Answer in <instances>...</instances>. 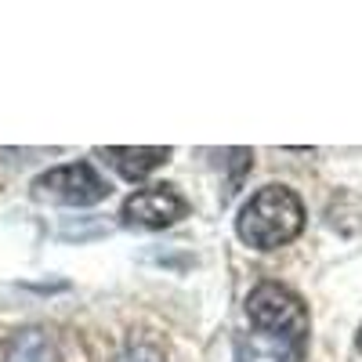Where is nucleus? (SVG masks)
Instances as JSON below:
<instances>
[{
    "mask_svg": "<svg viewBox=\"0 0 362 362\" xmlns=\"http://www.w3.org/2000/svg\"><path fill=\"white\" fill-rule=\"evenodd\" d=\"M305 228V203L286 185L257 189L235 218V235L254 250H279Z\"/></svg>",
    "mask_w": 362,
    "mask_h": 362,
    "instance_id": "1",
    "label": "nucleus"
},
{
    "mask_svg": "<svg viewBox=\"0 0 362 362\" xmlns=\"http://www.w3.org/2000/svg\"><path fill=\"white\" fill-rule=\"evenodd\" d=\"M247 319L257 329H276V334H290L308 341V308L290 286L283 283H261L247 297Z\"/></svg>",
    "mask_w": 362,
    "mask_h": 362,
    "instance_id": "2",
    "label": "nucleus"
},
{
    "mask_svg": "<svg viewBox=\"0 0 362 362\" xmlns=\"http://www.w3.org/2000/svg\"><path fill=\"white\" fill-rule=\"evenodd\" d=\"M33 196L44 203H58V206H90L109 196V181L87 160H80V163H62V167H51L47 174H40L33 181Z\"/></svg>",
    "mask_w": 362,
    "mask_h": 362,
    "instance_id": "3",
    "label": "nucleus"
},
{
    "mask_svg": "<svg viewBox=\"0 0 362 362\" xmlns=\"http://www.w3.org/2000/svg\"><path fill=\"white\" fill-rule=\"evenodd\" d=\"M189 214V203L174 185H148L124 199V221L138 228H170Z\"/></svg>",
    "mask_w": 362,
    "mask_h": 362,
    "instance_id": "4",
    "label": "nucleus"
},
{
    "mask_svg": "<svg viewBox=\"0 0 362 362\" xmlns=\"http://www.w3.org/2000/svg\"><path fill=\"white\" fill-rule=\"evenodd\" d=\"M305 348H308V341H300V337L254 326L235 341V358L232 362H300L305 358Z\"/></svg>",
    "mask_w": 362,
    "mask_h": 362,
    "instance_id": "5",
    "label": "nucleus"
},
{
    "mask_svg": "<svg viewBox=\"0 0 362 362\" xmlns=\"http://www.w3.org/2000/svg\"><path fill=\"white\" fill-rule=\"evenodd\" d=\"M98 156L109 160V167L116 174H124L127 181H141L170 160V148L167 145H138V148L134 145H109V148H98Z\"/></svg>",
    "mask_w": 362,
    "mask_h": 362,
    "instance_id": "6",
    "label": "nucleus"
},
{
    "mask_svg": "<svg viewBox=\"0 0 362 362\" xmlns=\"http://www.w3.org/2000/svg\"><path fill=\"white\" fill-rule=\"evenodd\" d=\"M4 362H54V344L44 329H22L8 341Z\"/></svg>",
    "mask_w": 362,
    "mask_h": 362,
    "instance_id": "7",
    "label": "nucleus"
},
{
    "mask_svg": "<svg viewBox=\"0 0 362 362\" xmlns=\"http://www.w3.org/2000/svg\"><path fill=\"white\" fill-rule=\"evenodd\" d=\"M116 362H167V358H163V351L153 341H131L124 351H119Z\"/></svg>",
    "mask_w": 362,
    "mask_h": 362,
    "instance_id": "8",
    "label": "nucleus"
},
{
    "mask_svg": "<svg viewBox=\"0 0 362 362\" xmlns=\"http://www.w3.org/2000/svg\"><path fill=\"white\" fill-rule=\"evenodd\" d=\"M358 351H362V326H358Z\"/></svg>",
    "mask_w": 362,
    "mask_h": 362,
    "instance_id": "9",
    "label": "nucleus"
}]
</instances>
